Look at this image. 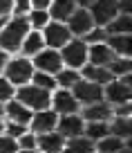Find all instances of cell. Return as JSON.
<instances>
[{
    "label": "cell",
    "instance_id": "cell-1",
    "mask_svg": "<svg viewBox=\"0 0 132 153\" xmlns=\"http://www.w3.org/2000/svg\"><path fill=\"white\" fill-rule=\"evenodd\" d=\"M29 20L27 18H18L14 16V20H7L2 32H0V48L5 52H18L23 45L25 36L29 34Z\"/></svg>",
    "mask_w": 132,
    "mask_h": 153
},
{
    "label": "cell",
    "instance_id": "cell-2",
    "mask_svg": "<svg viewBox=\"0 0 132 153\" xmlns=\"http://www.w3.org/2000/svg\"><path fill=\"white\" fill-rule=\"evenodd\" d=\"M18 101L25 104L29 110H45L49 108L52 104V92L49 90H43V88L34 86V83H25V86H18Z\"/></svg>",
    "mask_w": 132,
    "mask_h": 153
},
{
    "label": "cell",
    "instance_id": "cell-3",
    "mask_svg": "<svg viewBox=\"0 0 132 153\" xmlns=\"http://www.w3.org/2000/svg\"><path fill=\"white\" fill-rule=\"evenodd\" d=\"M61 59L63 68H72V70L83 68L87 63V43L83 38H70L61 48Z\"/></svg>",
    "mask_w": 132,
    "mask_h": 153
},
{
    "label": "cell",
    "instance_id": "cell-4",
    "mask_svg": "<svg viewBox=\"0 0 132 153\" xmlns=\"http://www.w3.org/2000/svg\"><path fill=\"white\" fill-rule=\"evenodd\" d=\"M5 79L11 83V86H25V83L32 81V74H34V65L29 59L18 56V59H11L7 61L5 65Z\"/></svg>",
    "mask_w": 132,
    "mask_h": 153
},
{
    "label": "cell",
    "instance_id": "cell-5",
    "mask_svg": "<svg viewBox=\"0 0 132 153\" xmlns=\"http://www.w3.org/2000/svg\"><path fill=\"white\" fill-rule=\"evenodd\" d=\"M72 95L76 97V101L83 106L96 104V101H103V86L94 81H87V79H78V81L72 86Z\"/></svg>",
    "mask_w": 132,
    "mask_h": 153
},
{
    "label": "cell",
    "instance_id": "cell-6",
    "mask_svg": "<svg viewBox=\"0 0 132 153\" xmlns=\"http://www.w3.org/2000/svg\"><path fill=\"white\" fill-rule=\"evenodd\" d=\"M72 38V32L67 29L65 23H58V20H49L45 27H43V41H45V48L58 50Z\"/></svg>",
    "mask_w": 132,
    "mask_h": 153
},
{
    "label": "cell",
    "instance_id": "cell-7",
    "mask_svg": "<svg viewBox=\"0 0 132 153\" xmlns=\"http://www.w3.org/2000/svg\"><path fill=\"white\" fill-rule=\"evenodd\" d=\"M87 11H90L96 27H105L119 16V5H117V0H94Z\"/></svg>",
    "mask_w": 132,
    "mask_h": 153
},
{
    "label": "cell",
    "instance_id": "cell-8",
    "mask_svg": "<svg viewBox=\"0 0 132 153\" xmlns=\"http://www.w3.org/2000/svg\"><path fill=\"white\" fill-rule=\"evenodd\" d=\"M34 68L38 72H47V74H56L58 70H63V59L58 50L52 48H43L38 54H34Z\"/></svg>",
    "mask_w": 132,
    "mask_h": 153
},
{
    "label": "cell",
    "instance_id": "cell-9",
    "mask_svg": "<svg viewBox=\"0 0 132 153\" xmlns=\"http://www.w3.org/2000/svg\"><path fill=\"white\" fill-rule=\"evenodd\" d=\"M56 122H58V115L54 110L45 108V110H34L27 126H32V133L43 135V133H49V131H56Z\"/></svg>",
    "mask_w": 132,
    "mask_h": 153
},
{
    "label": "cell",
    "instance_id": "cell-10",
    "mask_svg": "<svg viewBox=\"0 0 132 153\" xmlns=\"http://www.w3.org/2000/svg\"><path fill=\"white\" fill-rule=\"evenodd\" d=\"M85 128V122L78 113H72V115H58V122H56V131L63 135L65 140L70 137H78L83 135Z\"/></svg>",
    "mask_w": 132,
    "mask_h": 153
},
{
    "label": "cell",
    "instance_id": "cell-11",
    "mask_svg": "<svg viewBox=\"0 0 132 153\" xmlns=\"http://www.w3.org/2000/svg\"><path fill=\"white\" fill-rule=\"evenodd\" d=\"M65 25H67V29H70L74 36H85V34L94 27V20H92V16H90V11H87V9L76 7L74 14L67 18Z\"/></svg>",
    "mask_w": 132,
    "mask_h": 153
},
{
    "label": "cell",
    "instance_id": "cell-12",
    "mask_svg": "<svg viewBox=\"0 0 132 153\" xmlns=\"http://www.w3.org/2000/svg\"><path fill=\"white\" fill-rule=\"evenodd\" d=\"M49 106H54V113L56 115H72V113H78V108H81V104L72 95V90H65V88L54 92Z\"/></svg>",
    "mask_w": 132,
    "mask_h": 153
},
{
    "label": "cell",
    "instance_id": "cell-13",
    "mask_svg": "<svg viewBox=\"0 0 132 153\" xmlns=\"http://www.w3.org/2000/svg\"><path fill=\"white\" fill-rule=\"evenodd\" d=\"M103 99L108 101V104H114V106L128 104V101H130V86L123 83V81H114L112 79L110 83L103 86Z\"/></svg>",
    "mask_w": 132,
    "mask_h": 153
},
{
    "label": "cell",
    "instance_id": "cell-14",
    "mask_svg": "<svg viewBox=\"0 0 132 153\" xmlns=\"http://www.w3.org/2000/svg\"><path fill=\"white\" fill-rule=\"evenodd\" d=\"M112 59H114V52L108 48V43H94V45L87 48V61H90L92 65L108 68Z\"/></svg>",
    "mask_w": 132,
    "mask_h": 153
},
{
    "label": "cell",
    "instance_id": "cell-15",
    "mask_svg": "<svg viewBox=\"0 0 132 153\" xmlns=\"http://www.w3.org/2000/svg\"><path fill=\"white\" fill-rule=\"evenodd\" d=\"M5 115L9 117V122H16V124H23V126H27L32 120V110L16 99H9V104L5 106Z\"/></svg>",
    "mask_w": 132,
    "mask_h": 153
},
{
    "label": "cell",
    "instance_id": "cell-16",
    "mask_svg": "<svg viewBox=\"0 0 132 153\" xmlns=\"http://www.w3.org/2000/svg\"><path fill=\"white\" fill-rule=\"evenodd\" d=\"M81 72H83V76H81V79L94 81V83H99V86H105V83H110V81L114 79L112 72H110L108 68H103V65H92V63H85Z\"/></svg>",
    "mask_w": 132,
    "mask_h": 153
},
{
    "label": "cell",
    "instance_id": "cell-17",
    "mask_svg": "<svg viewBox=\"0 0 132 153\" xmlns=\"http://www.w3.org/2000/svg\"><path fill=\"white\" fill-rule=\"evenodd\" d=\"M63 144H65V137L58 131H49V133L38 135V146H40L43 153H61Z\"/></svg>",
    "mask_w": 132,
    "mask_h": 153
},
{
    "label": "cell",
    "instance_id": "cell-18",
    "mask_svg": "<svg viewBox=\"0 0 132 153\" xmlns=\"http://www.w3.org/2000/svg\"><path fill=\"white\" fill-rule=\"evenodd\" d=\"M76 9V2L74 0H52V5H49V18L58 20V23H67L72 14Z\"/></svg>",
    "mask_w": 132,
    "mask_h": 153
},
{
    "label": "cell",
    "instance_id": "cell-19",
    "mask_svg": "<svg viewBox=\"0 0 132 153\" xmlns=\"http://www.w3.org/2000/svg\"><path fill=\"white\" fill-rule=\"evenodd\" d=\"M83 117L87 122H110L112 120V108H110V104H105V101H96V104L85 106Z\"/></svg>",
    "mask_w": 132,
    "mask_h": 153
},
{
    "label": "cell",
    "instance_id": "cell-20",
    "mask_svg": "<svg viewBox=\"0 0 132 153\" xmlns=\"http://www.w3.org/2000/svg\"><path fill=\"white\" fill-rule=\"evenodd\" d=\"M105 43L114 52V56H128L130 54V34H108Z\"/></svg>",
    "mask_w": 132,
    "mask_h": 153
},
{
    "label": "cell",
    "instance_id": "cell-21",
    "mask_svg": "<svg viewBox=\"0 0 132 153\" xmlns=\"http://www.w3.org/2000/svg\"><path fill=\"white\" fill-rule=\"evenodd\" d=\"M61 153H94V142L87 140L85 135L70 137L65 144H63V151Z\"/></svg>",
    "mask_w": 132,
    "mask_h": 153
},
{
    "label": "cell",
    "instance_id": "cell-22",
    "mask_svg": "<svg viewBox=\"0 0 132 153\" xmlns=\"http://www.w3.org/2000/svg\"><path fill=\"white\" fill-rule=\"evenodd\" d=\"M45 48V41H43V34L38 32V29H29V34L25 36L23 45H20V50H23V54H27V56H34V54H38L40 50Z\"/></svg>",
    "mask_w": 132,
    "mask_h": 153
},
{
    "label": "cell",
    "instance_id": "cell-23",
    "mask_svg": "<svg viewBox=\"0 0 132 153\" xmlns=\"http://www.w3.org/2000/svg\"><path fill=\"white\" fill-rule=\"evenodd\" d=\"M94 149L99 153H117V151H121V149H123V140L117 137V135H112V133H108L105 137L96 140Z\"/></svg>",
    "mask_w": 132,
    "mask_h": 153
},
{
    "label": "cell",
    "instance_id": "cell-24",
    "mask_svg": "<svg viewBox=\"0 0 132 153\" xmlns=\"http://www.w3.org/2000/svg\"><path fill=\"white\" fill-rule=\"evenodd\" d=\"M110 126V133L117 135L121 140H130V133H132V126H130V117H114V120L108 122Z\"/></svg>",
    "mask_w": 132,
    "mask_h": 153
},
{
    "label": "cell",
    "instance_id": "cell-25",
    "mask_svg": "<svg viewBox=\"0 0 132 153\" xmlns=\"http://www.w3.org/2000/svg\"><path fill=\"white\" fill-rule=\"evenodd\" d=\"M108 133H110L108 122H87V126L83 128V135H85L87 140H92V142H96V140L105 137Z\"/></svg>",
    "mask_w": 132,
    "mask_h": 153
},
{
    "label": "cell",
    "instance_id": "cell-26",
    "mask_svg": "<svg viewBox=\"0 0 132 153\" xmlns=\"http://www.w3.org/2000/svg\"><path fill=\"white\" fill-rule=\"evenodd\" d=\"M54 76H56V86L65 88V90H72V86L81 79V72L72 70V68H63V70H58Z\"/></svg>",
    "mask_w": 132,
    "mask_h": 153
},
{
    "label": "cell",
    "instance_id": "cell-27",
    "mask_svg": "<svg viewBox=\"0 0 132 153\" xmlns=\"http://www.w3.org/2000/svg\"><path fill=\"white\" fill-rule=\"evenodd\" d=\"M108 34H130V14H119L112 23L105 25Z\"/></svg>",
    "mask_w": 132,
    "mask_h": 153
},
{
    "label": "cell",
    "instance_id": "cell-28",
    "mask_svg": "<svg viewBox=\"0 0 132 153\" xmlns=\"http://www.w3.org/2000/svg\"><path fill=\"white\" fill-rule=\"evenodd\" d=\"M108 70L112 72V76H123V74H130V56H114L110 61Z\"/></svg>",
    "mask_w": 132,
    "mask_h": 153
},
{
    "label": "cell",
    "instance_id": "cell-29",
    "mask_svg": "<svg viewBox=\"0 0 132 153\" xmlns=\"http://www.w3.org/2000/svg\"><path fill=\"white\" fill-rule=\"evenodd\" d=\"M27 20H29V27L43 29L45 25L49 23V11H47V9H32V11L27 14Z\"/></svg>",
    "mask_w": 132,
    "mask_h": 153
},
{
    "label": "cell",
    "instance_id": "cell-30",
    "mask_svg": "<svg viewBox=\"0 0 132 153\" xmlns=\"http://www.w3.org/2000/svg\"><path fill=\"white\" fill-rule=\"evenodd\" d=\"M32 81H34V86L43 88V90H49V92L56 88V76L47 74V72H34V74H32Z\"/></svg>",
    "mask_w": 132,
    "mask_h": 153
},
{
    "label": "cell",
    "instance_id": "cell-31",
    "mask_svg": "<svg viewBox=\"0 0 132 153\" xmlns=\"http://www.w3.org/2000/svg\"><path fill=\"white\" fill-rule=\"evenodd\" d=\"M105 38H108V32H105V27H92L90 32L83 36V41L87 45H94V43H105Z\"/></svg>",
    "mask_w": 132,
    "mask_h": 153
},
{
    "label": "cell",
    "instance_id": "cell-32",
    "mask_svg": "<svg viewBox=\"0 0 132 153\" xmlns=\"http://www.w3.org/2000/svg\"><path fill=\"white\" fill-rule=\"evenodd\" d=\"M0 153H18V142L9 135L0 133Z\"/></svg>",
    "mask_w": 132,
    "mask_h": 153
},
{
    "label": "cell",
    "instance_id": "cell-33",
    "mask_svg": "<svg viewBox=\"0 0 132 153\" xmlns=\"http://www.w3.org/2000/svg\"><path fill=\"white\" fill-rule=\"evenodd\" d=\"M11 11H14V16H18V18H27V14L32 11V2H29V0H14Z\"/></svg>",
    "mask_w": 132,
    "mask_h": 153
},
{
    "label": "cell",
    "instance_id": "cell-34",
    "mask_svg": "<svg viewBox=\"0 0 132 153\" xmlns=\"http://www.w3.org/2000/svg\"><path fill=\"white\" fill-rule=\"evenodd\" d=\"M16 142H18V149H25V151H27V149H36V146H38L36 133H23Z\"/></svg>",
    "mask_w": 132,
    "mask_h": 153
},
{
    "label": "cell",
    "instance_id": "cell-35",
    "mask_svg": "<svg viewBox=\"0 0 132 153\" xmlns=\"http://www.w3.org/2000/svg\"><path fill=\"white\" fill-rule=\"evenodd\" d=\"M2 133H5V135H9V137H14V140H18L23 133H27V126H23V124H16V122H9V124H5Z\"/></svg>",
    "mask_w": 132,
    "mask_h": 153
},
{
    "label": "cell",
    "instance_id": "cell-36",
    "mask_svg": "<svg viewBox=\"0 0 132 153\" xmlns=\"http://www.w3.org/2000/svg\"><path fill=\"white\" fill-rule=\"evenodd\" d=\"M14 86H11L9 81H7L5 76H0V104L2 101H9V99H14Z\"/></svg>",
    "mask_w": 132,
    "mask_h": 153
},
{
    "label": "cell",
    "instance_id": "cell-37",
    "mask_svg": "<svg viewBox=\"0 0 132 153\" xmlns=\"http://www.w3.org/2000/svg\"><path fill=\"white\" fill-rule=\"evenodd\" d=\"M114 115H117V117H130V101H128V104H119L117 110H114Z\"/></svg>",
    "mask_w": 132,
    "mask_h": 153
},
{
    "label": "cell",
    "instance_id": "cell-38",
    "mask_svg": "<svg viewBox=\"0 0 132 153\" xmlns=\"http://www.w3.org/2000/svg\"><path fill=\"white\" fill-rule=\"evenodd\" d=\"M32 2V9H49L52 0H29Z\"/></svg>",
    "mask_w": 132,
    "mask_h": 153
},
{
    "label": "cell",
    "instance_id": "cell-39",
    "mask_svg": "<svg viewBox=\"0 0 132 153\" xmlns=\"http://www.w3.org/2000/svg\"><path fill=\"white\" fill-rule=\"evenodd\" d=\"M14 7V0H0V16H7Z\"/></svg>",
    "mask_w": 132,
    "mask_h": 153
},
{
    "label": "cell",
    "instance_id": "cell-40",
    "mask_svg": "<svg viewBox=\"0 0 132 153\" xmlns=\"http://www.w3.org/2000/svg\"><path fill=\"white\" fill-rule=\"evenodd\" d=\"M119 14H130V0H117Z\"/></svg>",
    "mask_w": 132,
    "mask_h": 153
},
{
    "label": "cell",
    "instance_id": "cell-41",
    "mask_svg": "<svg viewBox=\"0 0 132 153\" xmlns=\"http://www.w3.org/2000/svg\"><path fill=\"white\" fill-rule=\"evenodd\" d=\"M7 61H9V56H7V52L2 48H0V72L5 70V65H7Z\"/></svg>",
    "mask_w": 132,
    "mask_h": 153
},
{
    "label": "cell",
    "instance_id": "cell-42",
    "mask_svg": "<svg viewBox=\"0 0 132 153\" xmlns=\"http://www.w3.org/2000/svg\"><path fill=\"white\" fill-rule=\"evenodd\" d=\"M76 7H83V9H90V5L94 2V0H74Z\"/></svg>",
    "mask_w": 132,
    "mask_h": 153
},
{
    "label": "cell",
    "instance_id": "cell-43",
    "mask_svg": "<svg viewBox=\"0 0 132 153\" xmlns=\"http://www.w3.org/2000/svg\"><path fill=\"white\" fill-rule=\"evenodd\" d=\"M5 23H7V18H5V16H0V32H2V27H5Z\"/></svg>",
    "mask_w": 132,
    "mask_h": 153
},
{
    "label": "cell",
    "instance_id": "cell-44",
    "mask_svg": "<svg viewBox=\"0 0 132 153\" xmlns=\"http://www.w3.org/2000/svg\"><path fill=\"white\" fill-rule=\"evenodd\" d=\"M18 153H38V151H36V149H27V151H25V149H20Z\"/></svg>",
    "mask_w": 132,
    "mask_h": 153
},
{
    "label": "cell",
    "instance_id": "cell-45",
    "mask_svg": "<svg viewBox=\"0 0 132 153\" xmlns=\"http://www.w3.org/2000/svg\"><path fill=\"white\" fill-rule=\"evenodd\" d=\"M117 153H130V149H128V146H123L121 151H117Z\"/></svg>",
    "mask_w": 132,
    "mask_h": 153
},
{
    "label": "cell",
    "instance_id": "cell-46",
    "mask_svg": "<svg viewBox=\"0 0 132 153\" xmlns=\"http://www.w3.org/2000/svg\"><path fill=\"white\" fill-rule=\"evenodd\" d=\"M2 128H5V122H2V117H0V133H2Z\"/></svg>",
    "mask_w": 132,
    "mask_h": 153
}]
</instances>
